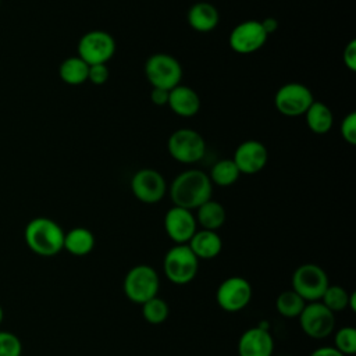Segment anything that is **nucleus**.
I'll use <instances>...</instances> for the list:
<instances>
[{
    "label": "nucleus",
    "instance_id": "nucleus-1",
    "mask_svg": "<svg viewBox=\"0 0 356 356\" xmlns=\"http://www.w3.org/2000/svg\"><path fill=\"white\" fill-rule=\"evenodd\" d=\"M168 193L174 206L196 210L200 204L211 199L213 184L207 172L197 168H189L179 172L172 179Z\"/></svg>",
    "mask_w": 356,
    "mask_h": 356
},
{
    "label": "nucleus",
    "instance_id": "nucleus-2",
    "mask_svg": "<svg viewBox=\"0 0 356 356\" xmlns=\"http://www.w3.org/2000/svg\"><path fill=\"white\" fill-rule=\"evenodd\" d=\"M64 229L49 217H35L25 225L24 239L31 252L42 257H53L63 250Z\"/></svg>",
    "mask_w": 356,
    "mask_h": 356
},
{
    "label": "nucleus",
    "instance_id": "nucleus-3",
    "mask_svg": "<svg viewBox=\"0 0 356 356\" xmlns=\"http://www.w3.org/2000/svg\"><path fill=\"white\" fill-rule=\"evenodd\" d=\"M160 278L157 271L149 264H136L128 270L122 281V291L127 299L136 305H143L157 296Z\"/></svg>",
    "mask_w": 356,
    "mask_h": 356
},
{
    "label": "nucleus",
    "instance_id": "nucleus-4",
    "mask_svg": "<svg viewBox=\"0 0 356 356\" xmlns=\"http://www.w3.org/2000/svg\"><path fill=\"white\" fill-rule=\"evenodd\" d=\"M199 270V260L185 245H174L163 259V271L167 280L175 285H186L195 280Z\"/></svg>",
    "mask_w": 356,
    "mask_h": 356
},
{
    "label": "nucleus",
    "instance_id": "nucleus-5",
    "mask_svg": "<svg viewBox=\"0 0 356 356\" xmlns=\"http://www.w3.org/2000/svg\"><path fill=\"white\" fill-rule=\"evenodd\" d=\"M145 76L152 88L171 90L181 83L182 67L179 61L167 53H154L145 61Z\"/></svg>",
    "mask_w": 356,
    "mask_h": 356
},
{
    "label": "nucleus",
    "instance_id": "nucleus-6",
    "mask_svg": "<svg viewBox=\"0 0 356 356\" xmlns=\"http://www.w3.org/2000/svg\"><path fill=\"white\" fill-rule=\"evenodd\" d=\"M167 150L175 161L195 164L203 159L206 153V142L197 131L192 128H179L167 139Z\"/></svg>",
    "mask_w": 356,
    "mask_h": 356
},
{
    "label": "nucleus",
    "instance_id": "nucleus-7",
    "mask_svg": "<svg viewBox=\"0 0 356 356\" xmlns=\"http://www.w3.org/2000/svg\"><path fill=\"white\" fill-rule=\"evenodd\" d=\"M330 285L325 270L314 263H305L295 268L292 274V289L307 303L321 299Z\"/></svg>",
    "mask_w": 356,
    "mask_h": 356
},
{
    "label": "nucleus",
    "instance_id": "nucleus-8",
    "mask_svg": "<svg viewBox=\"0 0 356 356\" xmlns=\"http://www.w3.org/2000/svg\"><path fill=\"white\" fill-rule=\"evenodd\" d=\"M76 50V56L88 65L107 64L115 53V40L111 33L102 29H93L81 36Z\"/></svg>",
    "mask_w": 356,
    "mask_h": 356
},
{
    "label": "nucleus",
    "instance_id": "nucleus-9",
    "mask_svg": "<svg viewBox=\"0 0 356 356\" xmlns=\"http://www.w3.org/2000/svg\"><path fill=\"white\" fill-rule=\"evenodd\" d=\"M253 289L250 282L241 275H232L220 282L216 291V302L227 313L243 310L252 300Z\"/></svg>",
    "mask_w": 356,
    "mask_h": 356
},
{
    "label": "nucleus",
    "instance_id": "nucleus-10",
    "mask_svg": "<svg viewBox=\"0 0 356 356\" xmlns=\"http://www.w3.org/2000/svg\"><path fill=\"white\" fill-rule=\"evenodd\" d=\"M298 320L302 331L313 339H324L335 330V314L320 300L307 302Z\"/></svg>",
    "mask_w": 356,
    "mask_h": 356
},
{
    "label": "nucleus",
    "instance_id": "nucleus-11",
    "mask_svg": "<svg viewBox=\"0 0 356 356\" xmlns=\"http://www.w3.org/2000/svg\"><path fill=\"white\" fill-rule=\"evenodd\" d=\"M314 102L312 90L300 82L284 83L274 95V106L278 113L286 117H298L306 113Z\"/></svg>",
    "mask_w": 356,
    "mask_h": 356
},
{
    "label": "nucleus",
    "instance_id": "nucleus-12",
    "mask_svg": "<svg viewBox=\"0 0 356 356\" xmlns=\"http://www.w3.org/2000/svg\"><path fill=\"white\" fill-rule=\"evenodd\" d=\"M132 195L142 203H159L167 192V184L160 171L154 168L138 170L129 182Z\"/></svg>",
    "mask_w": 356,
    "mask_h": 356
},
{
    "label": "nucleus",
    "instance_id": "nucleus-13",
    "mask_svg": "<svg viewBox=\"0 0 356 356\" xmlns=\"http://www.w3.org/2000/svg\"><path fill=\"white\" fill-rule=\"evenodd\" d=\"M267 38L260 21L248 19L234 26L228 36V44L238 54H252L266 44Z\"/></svg>",
    "mask_w": 356,
    "mask_h": 356
},
{
    "label": "nucleus",
    "instance_id": "nucleus-14",
    "mask_svg": "<svg viewBox=\"0 0 356 356\" xmlns=\"http://www.w3.org/2000/svg\"><path fill=\"white\" fill-rule=\"evenodd\" d=\"M164 231L175 245H185L197 231V222L192 210L172 206L164 214Z\"/></svg>",
    "mask_w": 356,
    "mask_h": 356
},
{
    "label": "nucleus",
    "instance_id": "nucleus-15",
    "mask_svg": "<svg viewBox=\"0 0 356 356\" xmlns=\"http://www.w3.org/2000/svg\"><path fill=\"white\" fill-rule=\"evenodd\" d=\"M232 160L241 174L253 175L266 167L268 161V150L261 142L248 139L236 147Z\"/></svg>",
    "mask_w": 356,
    "mask_h": 356
},
{
    "label": "nucleus",
    "instance_id": "nucleus-16",
    "mask_svg": "<svg viewBox=\"0 0 356 356\" xmlns=\"http://www.w3.org/2000/svg\"><path fill=\"white\" fill-rule=\"evenodd\" d=\"M274 339L268 325H256L243 331L238 341V356H273Z\"/></svg>",
    "mask_w": 356,
    "mask_h": 356
},
{
    "label": "nucleus",
    "instance_id": "nucleus-17",
    "mask_svg": "<svg viewBox=\"0 0 356 356\" xmlns=\"http://www.w3.org/2000/svg\"><path fill=\"white\" fill-rule=\"evenodd\" d=\"M167 106L179 117H193L200 110V97L196 93L195 89L185 86V85H177L168 92V103Z\"/></svg>",
    "mask_w": 356,
    "mask_h": 356
},
{
    "label": "nucleus",
    "instance_id": "nucleus-18",
    "mask_svg": "<svg viewBox=\"0 0 356 356\" xmlns=\"http://www.w3.org/2000/svg\"><path fill=\"white\" fill-rule=\"evenodd\" d=\"M197 260H211L222 250V239L217 231L197 229L186 243Z\"/></svg>",
    "mask_w": 356,
    "mask_h": 356
},
{
    "label": "nucleus",
    "instance_id": "nucleus-19",
    "mask_svg": "<svg viewBox=\"0 0 356 356\" xmlns=\"http://www.w3.org/2000/svg\"><path fill=\"white\" fill-rule=\"evenodd\" d=\"M189 26L200 33H207L216 29L220 21L218 10L209 1H197L191 6L186 14Z\"/></svg>",
    "mask_w": 356,
    "mask_h": 356
},
{
    "label": "nucleus",
    "instance_id": "nucleus-20",
    "mask_svg": "<svg viewBox=\"0 0 356 356\" xmlns=\"http://www.w3.org/2000/svg\"><path fill=\"white\" fill-rule=\"evenodd\" d=\"M95 242V235L90 229L85 227H75L64 234L63 250H67L72 256L82 257L93 250Z\"/></svg>",
    "mask_w": 356,
    "mask_h": 356
},
{
    "label": "nucleus",
    "instance_id": "nucleus-21",
    "mask_svg": "<svg viewBox=\"0 0 356 356\" xmlns=\"http://www.w3.org/2000/svg\"><path fill=\"white\" fill-rule=\"evenodd\" d=\"M307 128L317 135L327 134L334 124V114L331 108L318 100H314L305 113Z\"/></svg>",
    "mask_w": 356,
    "mask_h": 356
},
{
    "label": "nucleus",
    "instance_id": "nucleus-22",
    "mask_svg": "<svg viewBox=\"0 0 356 356\" xmlns=\"http://www.w3.org/2000/svg\"><path fill=\"white\" fill-rule=\"evenodd\" d=\"M195 218L197 225H200L202 229L217 231L224 225L227 213L224 206L220 202L209 199L207 202H204L196 209Z\"/></svg>",
    "mask_w": 356,
    "mask_h": 356
},
{
    "label": "nucleus",
    "instance_id": "nucleus-23",
    "mask_svg": "<svg viewBox=\"0 0 356 356\" xmlns=\"http://www.w3.org/2000/svg\"><path fill=\"white\" fill-rule=\"evenodd\" d=\"M320 302L334 314L343 310H356V293L348 292L341 285H328Z\"/></svg>",
    "mask_w": 356,
    "mask_h": 356
},
{
    "label": "nucleus",
    "instance_id": "nucleus-24",
    "mask_svg": "<svg viewBox=\"0 0 356 356\" xmlns=\"http://www.w3.org/2000/svg\"><path fill=\"white\" fill-rule=\"evenodd\" d=\"M89 65L78 56L67 57L61 61L58 67V75L61 81L71 86L82 85L88 81Z\"/></svg>",
    "mask_w": 356,
    "mask_h": 356
},
{
    "label": "nucleus",
    "instance_id": "nucleus-25",
    "mask_svg": "<svg viewBox=\"0 0 356 356\" xmlns=\"http://www.w3.org/2000/svg\"><path fill=\"white\" fill-rule=\"evenodd\" d=\"M239 175L241 172L232 159L218 160L209 172V178L211 184L217 186H224V188L234 185L238 181Z\"/></svg>",
    "mask_w": 356,
    "mask_h": 356
},
{
    "label": "nucleus",
    "instance_id": "nucleus-26",
    "mask_svg": "<svg viewBox=\"0 0 356 356\" xmlns=\"http://www.w3.org/2000/svg\"><path fill=\"white\" fill-rule=\"evenodd\" d=\"M305 305L306 302L292 288L282 291L275 299V310L286 318L299 317Z\"/></svg>",
    "mask_w": 356,
    "mask_h": 356
},
{
    "label": "nucleus",
    "instance_id": "nucleus-27",
    "mask_svg": "<svg viewBox=\"0 0 356 356\" xmlns=\"http://www.w3.org/2000/svg\"><path fill=\"white\" fill-rule=\"evenodd\" d=\"M140 306H142V316L149 324L159 325L168 318V314H170L168 303L164 299H161L159 295L149 299Z\"/></svg>",
    "mask_w": 356,
    "mask_h": 356
},
{
    "label": "nucleus",
    "instance_id": "nucleus-28",
    "mask_svg": "<svg viewBox=\"0 0 356 356\" xmlns=\"http://www.w3.org/2000/svg\"><path fill=\"white\" fill-rule=\"evenodd\" d=\"M334 348L343 356H352L356 352V330L350 325H345L334 334Z\"/></svg>",
    "mask_w": 356,
    "mask_h": 356
},
{
    "label": "nucleus",
    "instance_id": "nucleus-29",
    "mask_svg": "<svg viewBox=\"0 0 356 356\" xmlns=\"http://www.w3.org/2000/svg\"><path fill=\"white\" fill-rule=\"evenodd\" d=\"M22 342L11 331H0V356H21Z\"/></svg>",
    "mask_w": 356,
    "mask_h": 356
},
{
    "label": "nucleus",
    "instance_id": "nucleus-30",
    "mask_svg": "<svg viewBox=\"0 0 356 356\" xmlns=\"http://www.w3.org/2000/svg\"><path fill=\"white\" fill-rule=\"evenodd\" d=\"M339 132L342 139L349 145H356V113H348L341 121Z\"/></svg>",
    "mask_w": 356,
    "mask_h": 356
},
{
    "label": "nucleus",
    "instance_id": "nucleus-31",
    "mask_svg": "<svg viewBox=\"0 0 356 356\" xmlns=\"http://www.w3.org/2000/svg\"><path fill=\"white\" fill-rule=\"evenodd\" d=\"M110 71L107 64H93L89 65V72H88V81H90L93 85L100 86L104 85L108 81Z\"/></svg>",
    "mask_w": 356,
    "mask_h": 356
},
{
    "label": "nucleus",
    "instance_id": "nucleus-32",
    "mask_svg": "<svg viewBox=\"0 0 356 356\" xmlns=\"http://www.w3.org/2000/svg\"><path fill=\"white\" fill-rule=\"evenodd\" d=\"M342 60L345 67L349 71H355L356 70V40L352 39L343 49L342 53Z\"/></svg>",
    "mask_w": 356,
    "mask_h": 356
},
{
    "label": "nucleus",
    "instance_id": "nucleus-33",
    "mask_svg": "<svg viewBox=\"0 0 356 356\" xmlns=\"http://www.w3.org/2000/svg\"><path fill=\"white\" fill-rule=\"evenodd\" d=\"M168 92L165 89H160V88H152L150 92V100L154 106H167L168 103Z\"/></svg>",
    "mask_w": 356,
    "mask_h": 356
},
{
    "label": "nucleus",
    "instance_id": "nucleus-34",
    "mask_svg": "<svg viewBox=\"0 0 356 356\" xmlns=\"http://www.w3.org/2000/svg\"><path fill=\"white\" fill-rule=\"evenodd\" d=\"M309 356H343L339 350H337L334 346H320L314 349Z\"/></svg>",
    "mask_w": 356,
    "mask_h": 356
},
{
    "label": "nucleus",
    "instance_id": "nucleus-35",
    "mask_svg": "<svg viewBox=\"0 0 356 356\" xmlns=\"http://www.w3.org/2000/svg\"><path fill=\"white\" fill-rule=\"evenodd\" d=\"M260 24H261V26H263V29H264V32L267 35L274 33L277 31V28H278V21L274 17H267L263 21H260Z\"/></svg>",
    "mask_w": 356,
    "mask_h": 356
},
{
    "label": "nucleus",
    "instance_id": "nucleus-36",
    "mask_svg": "<svg viewBox=\"0 0 356 356\" xmlns=\"http://www.w3.org/2000/svg\"><path fill=\"white\" fill-rule=\"evenodd\" d=\"M3 318H4V310H3V307L0 305V324L3 323Z\"/></svg>",
    "mask_w": 356,
    "mask_h": 356
},
{
    "label": "nucleus",
    "instance_id": "nucleus-37",
    "mask_svg": "<svg viewBox=\"0 0 356 356\" xmlns=\"http://www.w3.org/2000/svg\"><path fill=\"white\" fill-rule=\"evenodd\" d=\"M0 1H1V0H0Z\"/></svg>",
    "mask_w": 356,
    "mask_h": 356
}]
</instances>
